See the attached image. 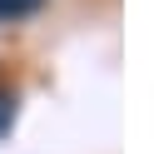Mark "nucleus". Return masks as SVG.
<instances>
[{
	"label": "nucleus",
	"mask_w": 154,
	"mask_h": 154,
	"mask_svg": "<svg viewBox=\"0 0 154 154\" xmlns=\"http://www.w3.org/2000/svg\"><path fill=\"white\" fill-rule=\"evenodd\" d=\"M15 124V90L10 85H0V134Z\"/></svg>",
	"instance_id": "obj_2"
},
{
	"label": "nucleus",
	"mask_w": 154,
	"mask_h": 154,
	"mask_svg": "<svg viewBox=\"0 0 154 154\" xmlns=\"http://www.w3.org/2000/svg\"><path fill=\"white\" fill-rule=\"evenodd\" d=\"M45 0H0V20H25V15H35Z\"/></svg>",
	"instance_id": "obj_1"
}]
</instances>
